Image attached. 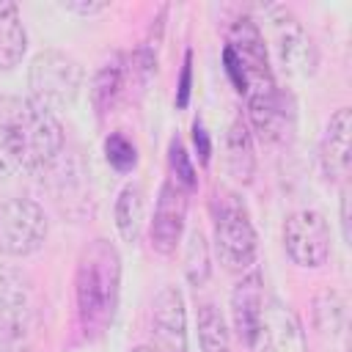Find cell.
<instances>
[{
	"label": "cell",
	"instance_id": "cell-1",
	"mask_svg": "<svg viewBox=\"0 0 352 352\" xmlns=\"http://www.w3.org/2000/svg\"><path fill=\"white\" fill-rule=\"evenodd\" d=\"M121 297V256L110 239H91L74 267V314L85 341H96L116 319Z\"/></svg>",
	"mask_w": 352,
	"mask_h": 352
},
{
	"label": "cell",
	"instance_id": "cell-2",
	"mask_svg": "<svg viewBox=\"0 0 352 352\" xmlns=\"http://www.w3.org/2000/svg\"><path fill=\"white\" fill-rule=\"evenodd\" d=\"M6 124L16 135V143L22 151V170L44 173L63 157V146H66L63 126L55 118V113L41 107L38 102L33 99L22 102L11 116V121Z\"/></svg>",
	"mask_w": 352,
	"mask_h": 352
},
{
	"label": "cell",
	"instance_id": "cell-3",
	"mask_svg": "<svg viewBox=\"0 0 352 352\" xmlns=\"http://www.w3.org/2000/svg\"><path fill=\"white\" fill-rule=\"evenodd\" d=\"M212 231H214V250L220 256V264H226L234 272H245L253 267L258 236L245 204L228 190H214Z\"/></svg>",
	"mask_w": 352,
	"mask_h": 352
},
{
	"label": "cell",
	"instance_id": "cell-4",
	"mask_svg": "<svg viewBox=\"0 0 352 352\" xmlns=\"http://www.w3.org/2000/svg\"><path fill=\"white\" fill-rule=\"evenodd\" d=\"M28 88H30V99L38 102L41 107L52 113L66 110L74 104L82 88V66L60 50H44L30 60Z\"/></svg>",
	"mask_w": 352,
	"mask_h": 352
},
{
	"label": "cell",
	"instance_id": "cell-5",
	"mask_svg": "<svg viewBox=\"0 0 352 352\" xmlns=\"http://www.w3.org/2000/svg\"><path fill=\"white\" fill-rule=\"evenodd\" d=\"M226 47L234 52V58L242 66V74H245V94L242 96L245 99H258V96H267V94L278 91L272 69H270L264 33L250 16H242L231 25Z\"/></svg>",
	"mask_w": 352,
	"mask_h": 352
},
{
	"label": "cell",
	"instance_id": "cell-6",
	"mask_svg": "<svg viewBox=\"0 0 352 352\" xmlns=\"http://www.w3.org/2000/svg\"><path fill=\"white\" fill-rule=\"evenodd\" d=\"M50 223L44 209L30 198H8L0 204V250L6 256H30L47 239Z\"/></svg>",
	"mask_w": 352,
	"mask_h": 352
},
{
	"label": "cell",
	"instance_id": "cell-7",
	"mask_svg": "<svg viewBox=\"0 0 352 352\" xmlns=\"http://www.w3.org/2000/svg\"><path fill=\"white\" fill-rule=\"evenodd\" d=\"M283 248L297 267L316 270L330 258V228L322 212L297 209L283 223Z\"/></svg>",
	"mask_w": 352,
	"mask_h": 352
},
{
	"label": "cell",
	"instance_id": "cell-8",
	"mask_svg": "<svg viewBox=\"0 0 352 352\" xmlns=\"http://www.w3.org/2000/svg\"><path fill=\"white\" fill-rule=\"evenodd\" d=\"M270 25H272V33H275V50H278L280 66L294 77L314 74L316 63H319V55H316L314 38L305 33L300 19L289 8L275 6V8H270Z\"/></svg>",
	"mask_w": 352,
	"mask_h": 352
},
{
	"label": "cell",
	"instance_id": "cell-9",
	"mask_svg": "<svg viewBox=\"0 0 352 352\" xmlns=\"http://www.w3.org/2000/svg\"><path fill=\"white\" fill-rule=\"evenodd\" d=\"M250 352H308L305 330L297 314L280 300H270L261 308L258 324L250 338Z\"/></svg>",
	"mask_w": 352,
	"mask_h": 352
},
{
	"label": "cell",
	"instance_id": "cell-10",
	"mask_svg": "<svg viewBox=\"0 0 352 352\" xmlns=\"http://www.w3.org/2000/svg\"><path fill=\"white\" fill-rule=\"evenodd\" d=\"M36 314V286L28 272L0 264V336H19Z\"/></svg>",
	"mask_w": 352,
	"mask_h": 352
},
{
	"label": "cell",
	"instance_id": "cell-11",
	"mask_svg": "<svg viewBox=\"0 0 352 352\" xmlns=\"http://www.w3.org/2000/svg\"><path fill=\"white\" fill-rule=\"evenodd\" d=\"M151 336L157 352L187 349V311L184 297L176 286H165L151 300Z\"/></svg>",
	"mask_w": 352,
	"mask_h": 352
},
{
	"label": "cell",
	"instance_id": "cell-12",
	"mask_svg": "<svg viewBox=\"0 0 352 352\" xmlns=\"http://www.w3.org/2000/svg\"><path fill=\"white\" fill-rule=\"evenodd\" d=\"M187 220V192L176 187L170 179L162 182L157 206H154V220H151V245L157 253L170 256L182 239Z\"/></svg>",
	"mask_w": 352,
	"mask_h": 352
},
{
	"label": "cell",
	"instance_id": "cell-13",
	"mask_svg": "<svg viewBox=\"0 0 352 352\" xmlns=\"http://www.w3.org/2000/svg\"><path fill=\"white\" fill-rule=\"evenodd\" d=\"M349 135H352V110L341 107L330 116L324 135L319 140V162L327 179H344L349 170Z\"/></svg>",
	"mask_w": 352,
	"mask_h": 352
},
{
	"label": "cell",
	"instance_id": "cell-14",
	"mask_svg": "<svg viewBox=\"0 0 352 352\" xmlns=\"http://www.w3.org/2000/svg\"><path fill=\"white\" fill-rule=\"evenodd\" d=\"M261 308H264V280L258 270H250L248 275L239 278V283L231 292V319L239 341L250 344Z\"/></svg>",
	"mask_w": 352,
	"mask_h": 352
},
{
	"label": "cell",
	"instance_id": "cell-15",
	"mask_svg": "<svg viewBox=\"0 0 352 352\" xmlns=\"http://www.w3.org/2000/svg\"><path fill=\"white\" fill-rule=\"evenodd\" d=\"M292 118H294V113L280 91H272L258 99H248V121H250L248 129H253L264 143L286 138Z\"/></svg>",
	"mask_w": 352,
	"mask_h": 352
},
{
	"label": "cell",
	"instance_id": "cell-16",
	"mask_svg": "<svg viewBox=\"0 0 352 352\" xmlns=\"http://www.w3.org/2000/svg\"><path fill=\"white\" fill-rule=\"evenodd\" d=\"M226 168L239 184H250L256 173L253 135L242 118H234L226 132Z\"/></svg>",
	"mask_w": 352,
	"mask_h": 352
},
{
	"label": "cell",
	"instance_id": "cell-17",
	"mask_svg": "<svg viewBox=\"0 0 352 352\" xmlns=\"http://www.w3.org/2000/svg\"><path fill=\"white\" fill-rule=\"evenodd\" d=\"M28 52V33L16 3H0V72H11Z\"/></svg>",
	"mask_w": 352,
	"mask_h": 352
},
{
	"label": "cell",
	"instance_id": "cell-18",
	"mask_svg": "<svg viewBox=\"0 0 352 352\" xmlns=\"http://www.w3.org/2000/svg\"><path fill=\"white\" fill-rule=\"evenodd\" d=\"M124 80H126V60H124V55H110L99 69H96V74H94V80H91V104H94V110L102 116V113H107L113 104H116V99L121 96V91H124Z\"/></svg>",
	"mask_w": 352,
	"mask_h": 352
},
{
	"label": "cell",
	"instance_id": "cell-19",
	"mask_svg": "<svg viewBox=\"0 0 352 352\" xmlns=\"http://www.w3.org/2000/svg\"><path fill=\"white\" fill-rule=\"evenodd\" d=\"M143 187L140 184H126L121 187L118 198H116V206H113V217H116V228L121 234L124 242H135L140 236V226H143V209H146V201H143Z\"/></svg>",
	"mask_w": 352,
	"mask_h": 352
},
{
	"label": "cell",
	"instance_id": "cell-20",
	"mask_svg": "<svg viewBox=\"0 0 352 352\" xmlns=\"http://www.w3.org/2000/svg\"><path fill=\"white\" fill-rule=\"evenodd\" d=\"M311 316H314V327L319 330V336L336 338V336H341L344 327H346V300H344L338 292L327 289V292L316 294Z\"/></svg>",
	"mask_w": 352,
	"mask_h": 352
},
{
	"label": "cell",
	"instance_id": "cell-21",
	"mask_svg": "<svg viewBox=\"0 0 352 352\" xmlns=\"http://www.w3.org/2000/svg\"><path fill=\"white\" fill-rule=\"evenodd\" d=\"M198 344L201 352H231L228 324L214 302H204L198 308Z\"/></svg>",
	"mask_w": 352,
	"mask_h": 352
},
{
	"label": "cell",
	"instance_id": "cell-22",
	"mask_svg": "<svg viewBox=\"0 0 352 352\" xmlns=\"http://www.w3.org/2000/svg\"><path fill=\"white\" fill-rule=\"evenodd\" d=\"M209 272H212V258H209V242L204 236L201 228H192L187 234V242H184V275L190 280V286H204L209 280Z\"/></svg>",
	"mask_w": 352,
	"mask_h": 352
},
{
	"label": "cell",
	"instance_id": "cell-23",
	"mask_svg": "<svg viewBox=\"0 0 352 352\" xmlns=\"http://www.w3.org/2000/svg\"><path fill=\"white\" fill-rule=\"evenodd\" d=\"M168 165H170V182L176 187H182L187 195L198 190L195 165H192V160H190V154L179 138H170V143H168Z\"/></svg>",
	"mask_w": 352,
	"mask_h": 352
},
{
	"label": "cell",
	"instance_id": "cell-24",
	"mask_svg": "<svg viewBox=\"0 0 352 352\" xmlns=\"http://www.w3.org/2000/svg\"><path fill=\"white\" fill-rule=\"evenodd\" d=\"M104 160L110 162L113 170L129 173L138 165V146L124 132H110L104 138Z\"/></svg>",
	"mask_w": 352,
	"mask_h": 352
},
{
	"label": "cell",
	"instance_id": "cell-25",
	"mask_svg": "<svg viewBox=\"0 0 352 352\" xmlns=\"http://www.w3.org/2000/svg\"><path fill=\"white\" fill-rule=\"evenodd\" d=\"M22 170V151L8 124H0V179Z\"/></svg>",
	"mask_w": 352,
	"mask_h": 352
},
{
	"label": "cell",
	"instance_id": "cell-26",
	"mask_svg": "<svg viewBox=\"0 0 352 352\" xmlns=\"http://www.w3.org/2000/svg\"><path fill=\"white\" fill-rule=\"evenodd\" d=\"M190 94H192V52L187 50L182 60L179 82H176V110H184L190 104Z\"/></svg>",
	"mask_w": 352,
	"mask_h": 352
},
{
	"label": "cell",
	"instance_id": "cell-27",
	"mask_svg": "<svg viewBox=\"0 0 352 352\" xmlns=\"http://www.w3.org/2000/svg\"><path fill=\"white\" fill-rule=\"evenodd\" d=\"M192 143H195V151H198V160L206 165L209 157H212V140H209V132L204 129V124L195 118L192 124Z\"/></svg>",
	"mask_w": 352,
	"mask_h": 352
},
{
	"label": "cell",
	"instance_id": "cell-28",
	"mask_svg": "<svg viewBox=\"0 0 352 352\" xmlns=\"http://www.w3.org/2000/svg\"><path fill=\"white\" fill-rule=\"evenodd\" d=\"M63 11L69 14H80V16H94V14H102L107 8V3H91V0H69V3H60Z\"/></svg>",
	"mask_w": 352,
	"mask_h": 352
},
{
	"label": "cell",
	"instance_id": "cell-29",
	"mask_svg": "<svg viewBox=\"0 0 352 352\" xmlns=\"http://www.w3.org/2000/svg\"><path fill=\"white\" fill-rule=\"evenodd\" d=\"M338 214H341V234H344V239L349 242V236H352V228H349V187H344V190H341Z\"/></svg>",
	"mask_w": 352,
	"mask_h": 352
},
{
	"label": "cell",
	"instance_id": "cell-30",
	"mask_svg": "<svg viewBox=\"0 0 352 352\" xmlns=\"http://www.w3.org/2000/svg\"><path fill=\"white\" fill-rule=\"evenodd\" d=\"M0 352H14V346L8 344V338L3 336V341H0Z\"/></svg>",
	"mask_w": 352,
	"mask_h": 352
},
{
	"label": "cell",
	"instance_id": "cell-31",
	"mask_svg": "<svg viewBox=\"0 0 352 352\" xmlns=\"http://www.w3.org/2000/svg\"><path fill=\"white\" fill-rule=\"evenodd\" d=\"M132 352H157V349H154V346H135Z\"/></svg>",
	"mask_w": 352,
	"mask_h": 352
}]
</instances>
